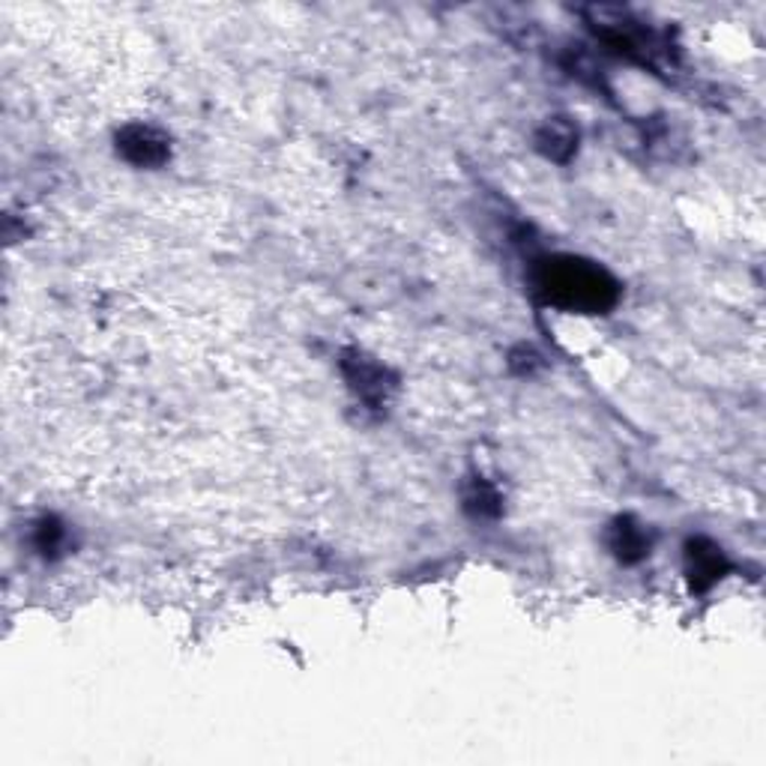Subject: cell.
<instances>
[{
    "mask_svg": "<svg viewBox=\"0 0 766 766\" xmlns=\"http://www.w3.org/2000/svg\"><path fill=\"white\" fill-rule=\"evenodd\" d=\"M536 294L569 311H605L617 299V282L602 267L581 258H548L533 273Z\"/></svg>",
    "mask_w": 766,
    "mask_h": 766,
    "instance_id": "1",
    "label": "cell"
},
{
    "mask_svg": "<svg viewBox=\"0 0 766 766\" xmlns=\"http://www.w3.org/2000/svg\"><path fill=\"white\" fill-rule=\"evenodd\" d=\"M118 150L138 168H159L168 159V138L153 126H126L118 135Z\"/></svg>",
    "mask_w": 766,
    "mask_h": 766,
    "instance_id": "2",
    "label": "cell"
},
{
    "mask_svg": "<svg viewBox=\"0 0 766 766\" xmlns=\"http://www.w3.org/2000/svg\"><path fill=\"white\" fill-rule=\"evenodd\" d=\"M342 369H345L347 381L357 390L359 398H366V401H381L383 395H386V390L393 386L386 369H381V366H378L374 359L366 357V354H347Z\"/></svg>",
    "mask_w": 766,
    "mask_h": 766,
    "instance_id": "3",
    "label": "cell"
},
{
    "mask_svg": "<svg viewBox=\"0 0 766 766\" xmlns=\"http://www.w3.org/2000/svg\"><path fill=\"white\" fill-rule=\"evenodd\" d=\"M685 563H689V578H692L694 590H706L709 584H716L721 574L728 572V560L721 548H716L706 539H692L685 548Z\"/></svg>",
    "mask_w": 766,
    "mask_h": 766,
    "instance_id": "4",
    "label": "cell"
},
{
    "mask_svg": "<svg viewBox=\"0 0 766 766\" xmlns=\"http://www.w3.org/2000/svg\"><path fill=\"white\" fill-rule=\"evenodd\" d=\"M610 551L620 557L622 563H638L650 554V536L644 533V527L634 524L632 518H617L608 533Z\"/></svg>",
    "mask_w": 766,
    "mask_h": 766,
    "instance_id": "5",
    "label": "cell"
},
{
    "mask_svg": "<svg viewBox=\"0 0 766 766\" xmlns=\"http://www.w3.org/2000/svg\"><path fill=\"white\" fill-rule=\"evenodd\" d=\"M536 144L542 153L548 159H557V162H566L569 156L574 153V144H578V132L566 123V120L554 118L548 120L542 132L536 135Z\"/></svg>",
    "mask_w": 766,
    "mask_h": 766,
    "instance_id": "6",
    "label": "cell"
},
{
    "mask_svg": "<svg viewBox=\"0 0 766 766\" xmlns=\"http://www.w3.org/2000/svg\"><path fill=\"white\" fill-rule=\"evenodd\" d=\"M465 503H467V509H470L473 515H497L501 512V497H497V491L489 489L485 482H473V485L467 489Z\"/></svg>",
    "mask_w": 766,
    "mask_h": 766,
    "instance_id": "7",
    "label": "cell"
},
{
    "mask_svg": "<svg viewBox=\"0 0 766 766\" xmlns=\"http://www.w3.org/2000/svg\"><path fill=\"white\" fill-rule=\"evenodd\" d=\"M60 539H63V527H60L54 518H46V521L39 524V539H36V542H39V548L48 554V551L58 548Z\"/></svg>",
    "mask_w": 766,
    "mask_h": 766,
    "instance_id": "8",
    "label": "cell"
}]
</instances>
